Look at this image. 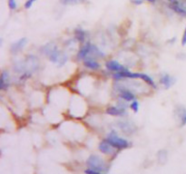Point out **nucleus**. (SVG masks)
Listing matches in <instances>:
<instances>
[{
	"label": "nucleus",
	"mask_w": 186,
	"mask_h": 174,
	"mask_svg": "<svg viewBox=\"0 0 186 174\" xmlns=\"http://www.w3.org/2000/svg\"><path fill=\"white\" fill-rule=\"evenodd\" d=\"M42 53L49 57V60L51 62L55 64H58L59 66H63L67 61V56L65 54L60 52L57 46L55 44H45L42 47Z\"/></svg>",
	"instance_id": "f257e3e1"
},
{
	"label": "nucleus",
	"mask_w": 186,
	"mask_h": 174,
	"mask_svg": "<svg viewBox=\"0 0 186 174\" xmlns=\"http://www.w3.org/2000/svg\"><path fill=\"white\" fill-rule=\"evenodd\" d=\"M86 164L89 166V168L98 171L100 173L105 171V170H106L105 162L104 161V160L101 157L96 155V154H92L91 156H89L87 161H86Z\"/></svg>",
	"instance_id": "f03ea898"
},
{
	"label": "nucleus",
	"mask_w": 186,
	"mask_h": 174,
	"mask_svg": "<svg viewBox=\"0 0 186 174\" xmlns=\"http://www.w3.org/2000/svg\"><path fill=\"white\" fill-rule=\"evenodd\" d=\"M106 141L108 142H110L111 145L115 149L122 150V149H126L127 147H129V142L127 141L126 140L118 137L114 131L111 132L109 136L106 138Z\"/></svg>",
	"instance_id": "7ed1b4c3"
},
{
	"label": "nucleus",
	"mask_w": 186,
	"mask_h": 174,
	"mask_svg": "<svg viewBox=\"0 0 186 174\" xmlns=\"http://www.w3.org/2000/svg\"><path fill=\"white\" fill-rule=\"evenodd\" d=\"M175 114L179 122V126L183 127L186 124V108L183 105H178L175 109Z\"/></svg>",
	"instance_id": "20e7f679"
},
{
	"label": "nucleus",
	"mask_w": 186,
	"mask_h": 174,
	"mask_svg": "<svg viewBox=\"0 0 186 174\" xmlns=\"http://www.w3.org/2000/svg\"><path fill=\"white\" fill-rule=\"evenodd\" d=\"M26 43H27V39H26L25 37H23V38L19 39L17 42L13 43L12 44V45H11V48H10L11 53L17 54V53H18L19 51H21V50L25 47V45H26Z\"/></svg>",
	"instance_id": "39448f33"
},
{
	"label": "nucleus",
	"mask_w": 186,
	"mask_h": 174,
	"mask_svg": "<svg viewBox=\"0 0 186 174\" xmlns=\"http://www.w3.org/2000/svg\"><path fill=\"white\" fill-rule=\"evenodd\" d=\"M114 149L115 148L113 147L110 144V142L106 141V139L104 140L99 144V150L104 154H112L114 151Z\"/></svg>",
	"instance_id": "423d86ee"
},
{
	"label": "nucleus",
	"mask_w": 186,
	"mask_h": 174,
	"mask_svg": "<svg viewBox=\"0 0 186 174\" xmlns=\"http://www.w3.org/2000/svg\"><path fill=\"white\" fill-rule=\"evenodd\" d=\"M106 113L113 116H124L126 114V112L125 108H118L115 106H112L106 109Z\"/></svg>",
	"instance_id": "0eeeda50"
},
{
	"label": "nucleus",
	"mask_w": 186,
	"mask_h": 174,
	"mask_svg": "<svg viewBox=\"0 0 186 174\" xmlns=\"http://www.w3.org/2000/svg\"><path fill=\"white\" fill-rule=\"evenodd\" d=\"M105 65H106L107 69L113 71V72H120V71H124V70L126 69L124 65L119 64L117 61H108L105 64Z\"/></svg>",
	"instance_id": "6e6552de"
},
{
	"label": "nucleus",
	"mask_w": 186,
	"mask_h": 174,
	"mask_svg": "<svg viewBox=\"0 0 186 174\" xmlns=\"http://www.w3.org/2000/svg\"><path fill=\"white\" fill-rule=\"evenodd\" d=\"M92 45L90 43H87L85 45H84L77 54V58L78 59H85V57L87 56V54H89L91 53L92 50Z\"/></svg>",
	"instance_id": "1a4fd4ad"
},
{
	"label": "nucleus",
	"mask_w": 186,
	"mask_h": 174,
	"mask_svg": "<svg viewBox=\"0 0 186 174\" xmlns=\"http://www.w3.org/2000/svg\"><path fill=\"white\" fill-rule=\"evenodd\" d=\"M84 64H85V67L92 70H97L100 68V64L98 62H96L93 57H85L84 59Z\"/></svg>",
	"instance_id": "9d476101"
},
{
	"label": "nucleus",
	"mask_w": 186,
	"mask_h": 174,
	"mask_svg": "<svg viewBox=\"0 0 186 174\" xmlns=\"http://www.w3.org/2000/svg\"><path fill=\"white\" fill-rule=\"evenodd\" d=\"M160 82H161L162 84L164 86V88H166V89H167V88H170V87L173 84V83H174V79L173 78L171 75H169V74H162V75Z\"/></svg>",
	"instance_id": "9b49d317"
},
{
	"label": "nucleus",
	"mask_w": 186,
	"mask_h": 174,
	"mask_svg": "<svg viewBox=\"0 0 186 174\" xmlns=\"http://www.w3.org/2000/svg\"><path fill=\"white\" fill-rule=\"evenodd\" d=\"M9 85V75L8 73L6 71H3L1 74V80H0V88L1 90L7 89Z\"/></svg>",
	"instance_id": "f8f14e48"
},
{
	"label": "nucleus",
	"mask_w": 186,
	"mask_h": 174,
	"mask_svg": "<svg viewBox=\"0 0 186 174\" xmlns=\"http://www.w3.org/2000/svg\"><path fill=\"white\" fill-rule=\"evenodd\" d=\"M119 95L123 100L127 101V102H131V101L136 100V95L129 90H121Z\"/></svg>",
	"instance_id": "ddd939ff"
},
{
	"label": "nucleus",
	"mask_w": 186,
	"mask_h": 174,
	"mask_svg": "<svg viewBox=\"0 0 186 174\" xmlns=\"http://www.w3.org/2000/svg\"><path fill=\"white\" fill-rule=\"evenodd\" d=\"M170 8L173 9L174 12H176L179 15L186 17V9L183 8V7H181L180 3H178V4H170Z\"/></svg>",
	"instance_id": "4468645a"
},
{
	"label": "nucleus",
	"mask_w": 186,
	"mask_h": 174,
	"mask_svg": "<svg viewBox=\"0 0 186 174\" xmlns=\"http://www.w3.org/2000/svg\"><path fill=\"white\" fill-rule=\"evenodd\" d=\"M75 35L77 41H79L80 43H83L85 40V32L82 28H76L75 31Z\"/></svg>",
	"instance_id": "2eb2a0df"
},
{
	"label": "nucleus",
	"mask_w": 186,
	"mask_h": 174,
	"mask_svg": "<svg viewBox=\"0 0 186 174\" xmlns=\"http://www.w3.org/2000/svg\"><path fill=\"white\" fill-rule=\"evenodd\" d=\"M119 126H120V128H121L122 130H125V132L128 131L129 133H131L132 131H134V130H135V129H133V128L131 127V123H130V122H120V123H119Z\"/></svg>",
	"instance_id": "dca6fc26"
},
{
	"label": "nucleus",
	"mask_w": 186,
	"mask_h": 174,
	"mask_svg": "<svg viewBox=\"0 0 186 174\" xmlns=\"http://www.w3.org/2000/svg\"><path fill=\"white\" fill-rule=\"evenodd\" d=\"M157 156H158V159H159L160 161H165L167 160V152L165 151H160L158 152Z\"/></svg>",
	"instance_id": "f3484780"
},
{
	"label": "nucleus",
	"mask_w": 186,
	"mask_h": 174,
	"mask_svg": "<svg viewBox=\"0 0 186 174\" xmlns=\"http://www.w3.org/2000/svg\"><path fill=\"white\" fill-rule=\"evenodd\" d=\"M85 0H62V3L65 5H71V4H77L81 2H85Z\"/></svg>",
	"instance_id": "a211bd4d"
},
{
	"label": "nucleus",
	"mask_w": 186,
	"mask_h": 174,
	"mask_svg": "<svg viewBox=\"0 0 186 174\" xmlns=\"http://www.w3.org/2000/svg\"><path fill=\"white\" fill-rule=\"evenodd\" d=\"M130 107H131V109H132L135 113H137L138 110H139V104H138V102H137L136 100H134L133 103L130 105Z\"/></svg>",
	"instance_id": "6ab92c4d"
},
{
	"label": "nucleus",
	"mask_w": 186,
	"mask_h": 174,
	"mask_svg": "<svg viewBox=\"0 0 186 174\" xmlns=\"http://www.w3.org/2000/svg\"><path fill=\"white\" fill-rule=\"evenodd\" d=\"M8 7L11 10L17 9V2H16V0H8Z\"/></svg>",
	"instance_id": "aec40b11"
},
{
	"label": "nucleus",
	"mask_w": 186,
	"mask_h": 174,
	"mask_svg": "<svg viewBox=\"0 0 186 174\" xmlns=\"http://www.w3.org/2000/svg\"><path fill=\"white\" fill-rule=\"evenodd\" d=\"M36 0H27L26 2L25 3V8L26 9L30 8L32 6H33V4H34Z\"/></svg>",
	"instance_id": "412c9836"
},
{
	"label": "nucleus",
	"mask_w": 186,
	"mask_h": 174,
	"mask_svg": "<svg viewBox=\"0 0 186 174\" xmlns=\"http://www.w3.org/2000/svg\"><path fill=\"white\" fill-rule=\"evenodd\" d=\"M85 173H94V174L100 173V172H99L98 171H96V170H93V169H91V168H89V169L85 170Z\"/></svg>",
	"instance_id": "4be33fe9"
},
{
	"label": "nucleus",
	"mask_w": 186,
	"mask_h": 174,
	"mask_svg": "<svg viewBox=\"0 0 186 174\" xmlns=\"http://www.w3.org/2000/svg\"><path fill=\"white\" fill-rule=\"evenodd\" d=\"M182 44L184 46L186 45V27L184 32H183V38H182Z\"/></svg>",
	"instance_id": "5701e85b"
},
{
	"label": "nucleus",
	"mask_w": 186,
	"mask_h": 174,
	"mask_svg": "<svg viewBox=\"0 0 186 174\" xmlns=\"http://www.w3.org/2000/svg\"><path fill=\"white\" fill-rule=\"evenodd\" d=\"M132 3H134L135 5L138 6V5H141L143 3V0H132Z\"/></svg>",
	"instance_id": "b1692460"
},
{
	"label": "nucleus",
	"mask_w": 186,
	"mask_h": 174,
	"mask_svg": "<svg viewBox=\"0 0 186 174\" xmlns=\"http://www.w3.org/2000/svg\"><path fill=\"white\" fill-rule=\"evenodd\" d=\"M171 4H178L179 3V1L178 0H168Z\"/></svg>",
	"instance_id": "393cba45"
},
{
	"label": "nucleus",
	"mask_w": 186,
	"mask_h": 174,
	"mask_svg": "<svg viewBox=\"0 0 186 174\" xmlns=\"http://www.w3.org/2000/svg\"><path fill=\"white\" fill-rule=\"evenodd\" d=\"M148 2H151V3H154L155 2V0H147Z\"/></svg>",
	"instance_id": "a878e982"
}]
</instances>
